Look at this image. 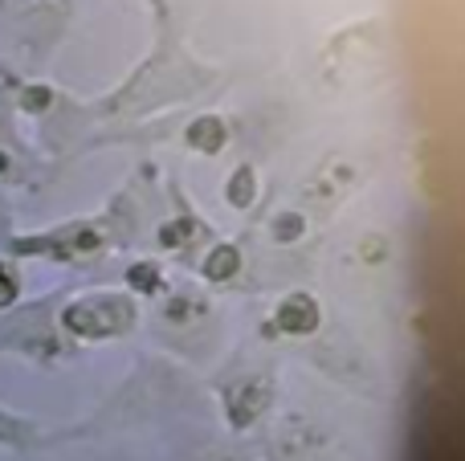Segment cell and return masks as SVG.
<instances>
[{
  "label": "cell",
  "mask_w": 465,
  "mask_h": 461,
  "mask_svg": "<svg viewBox=\"0 0 465 461\" xmlns=\"http://www.w3.org/2000/svg\"><path fill=\"white\" fill-rule=\"evenodd\" d=\"M135 323V310L123 298H90V302H78V307L66 310V327L78 331V335H118Z\"/></svg>",
  "instance_id": "6da1fadb"
},
{
  "label": "cell",
  "mask_w": 465,
  "mask_h": 461,
  "mask_svg": "<svg viewBox=\"0 0 465 461\" xmlns=\"http://www.w3.org/2000/svg\"><path fill=\"white\" fill-rule=\"evenodd\" d=\"M126 282H131V290H139V294H155V290L164 286V274H159V266H131V274H126Z\"/></svg>",
  "instance_id": "5b68a950"
},
{
  "label": "cell",
  "mask_w": 465,
  "mask_h": 461,
  "mask_svg": "<svg viewBox=\"0 0 465 461\" xmlns=\"http://www.w3.org/2000/svg\"><path fill=\"white\" fill-rule=\"evenodd\" d=\"M237 266H241V253H237V245H216L208 258H204V278L213 282H224L237 274Z\"/></svg>",
  "instance_id": "277c9868"
},
{
  "label": "cell",
  "mask_w": 465,
  "mask_h": 461,
  "mask_svg": "<svg viewBox=\"0 0 465 461\" xmlns=\"http://www.w3.org/2000/svg\"><path fill=\"white\" fill-rule=\"evenodd\" d=\"M229 204H237V209H245V204H253V172L249 168H237L229 180Z\"/></svg>",
  "instance_id": "8992f818"
},
{
  "label": "cell",
  "mask_w": 465,
  "mask_h": 461,
  "mask_svg": "<svg viewBox=\"0 0 465 461\" xmlns=\"http://www.w3.org/2000/svg\"><path fill=\"white\" fill-rule=\"evenodd\" d=\"M273 233H278L281 241H294L302 233V217H294V212H286V217H278L273 221Z\"/></svg>",
  "instance_id": "ba28073f"
},
{
  "label": "cell",
  "mask_w": 465,
  "mask_h": 461,
  "mask_svg": "<svg viewBox=\"0 0 465 461\" xmlns=\"http://www.w3.org/2000/svg\"><path fill=\"white\" fill-rule=\"evenodd\" d=\"M192 237H196V221H167L164 233H159V241H164L167 250H175V245H188Z\"/></svg>",
  "instance_id": "52a82bcc"
},
{
  "label": "cell",
  "mask_w": 465,
  "mask_h": 461,
  "mask_svg": "<svg viewBox=\"0 0 465 461\" xmlns=\"http://www.w3.org/2000/svg\"><path fill=\"white\" fill-rule=\"evenodd\" d=\"M224 139H229V131H224L221 119L213 115H200L188 123V147L192 152H204V155H216L224 147Z\"/></svg>",
  "instance_id": "3957f363"
},
{
  "label": "cell",
  "mask_w": 465,
  "mask_h": 461,
  "mask_svg": "<svg viewBox=\"0 0 465 461\" xmlns=\"http://www.w3.org/2000/svg\"><path fill=\"white\" fill-rule=\"evenodd\" d=\"M273 323H278V331H286V335H310V331L319 327V307H314V298H306V294H290L278 307Z\"/></svg>",
  "instance_id": "7a4b0ae2"
},
{
  "label": "cell",
  "mask_w": 465,
  "mask_h": 461,
  "mask_svg": "<svg viewBox=\"0 0 465 461\" xmlns=\"http://www.w3.org/2000/svg\"><path fill=\"white\" fill-rule=\"evenodd\" d=\"M12 298H17V282H12L9 269H0V307H9Z\"/></svg>",
  "instance_id": "9c48e42d"
}]
</instances>
